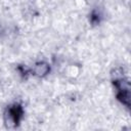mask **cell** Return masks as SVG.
<instances>
[{
  "instance_id": "cell-1",
  "label": "cell",
  "mask_w": 131,
  "mask_h": 131,
  "mask_svg": "<svg viewBox=\"0 0 131 131\" xmlns=\"http://www.w3.org/2000/svg\"><path fill=\"white\" fill-rule=\"evenodd\" d=\"M21 115H23V111H21V107L19 105L15 104L13 106H10L7 111V114H6L7 126H16L18 124L20 118H21Z\"/></svg>"
}]
</instances>
